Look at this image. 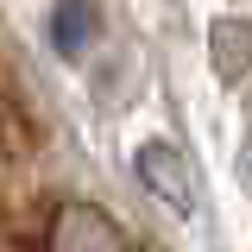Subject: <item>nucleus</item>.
Returning a JSON list of instances; mask_svg holds the SVG:
<instances>
[{"mask_svg": "<svg viewBox=\"0 0 252 252\" xmlns=\"http://www.w3.org/2000/svg\"><path fill=\"white\" fill-rule=\"evenodd\" d=\"M132 170H139V183L152 189L170 215H195V170H189V158L170 139H145L132 152Z\"/></svg>", "mask_w": 252, "mask_h": 252, "instance_id": "f257e3e1", "label": "nucleus"}, {"mask_svg": "<svg viewBox=\"0 0 252 252\" xmlns=\"http://www.w3.org/2000/svg\"><path fill=\"white\" fill-rule=\"evenodd\" d=\"M51 252H126V233L114 227V215H101L89 202H57Z\"/></svg>", "mask_w": 252, "mask_h": 252, "instance_id": "f03ea898", "label": "nucleus"}, {"mask_svg": "<svg viewBox=\"0 0 252 252\" xmlns=\"http://www.w3.org/2000/svg\"><path fill=\"white\" fill-rule=\"evenodd\" d=\"M94 32H101V13H94L89 0H57L51 6V44H57L63 57H82Z\"/></svg>", "mask_w": 252, "mask_h": 252, "instance_id": "7ed1b4c3", "label": "nucleus"}, {"mask_svg": "<svg viewBox=\"0 0 252 252\" xmlns=\"http://www.w3.org/2000/svg\"><path fill=\"white\" fill-rule=\"evenodd\" d=\"M246 63H252V19H220L215 26V69L233 82Z\"/></svg>", "mask_w": 252, "mask_h": 252, "instance_id": "20e7f679", "label": "nucleus"}]
</instances>
